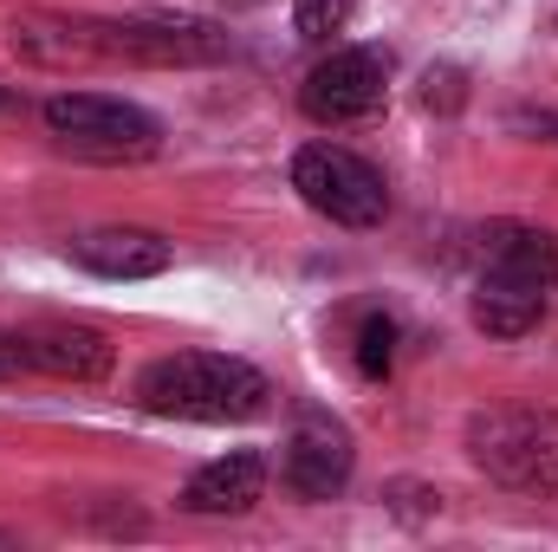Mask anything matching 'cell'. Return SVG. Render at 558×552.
<instances>
[{
    "mask_svg": "<svg viewBox=\"0 0 558 552\" xmlns=\"http://www.w3.org/2000/svg\"><path fill=\"white\" fill-rule=\"evenodd\" d=\"M137 404L149 416H175V422H247L274 404V384L247 358L175 351L137 377Z\"/></svg>",
    "mask_w": 558,
    "mask_h": 552,
    "instance_id": "1",
    "label": "cell"
},
{
    "mask_svg": "<svg viewBox=\"0 0 558 552\" xmlns=\"http://www.w3.org/2000/svg\"><path fill=\"white\" fill-rule=\"evenodd\" d=\"M468 455L513 494L558 501V410H487L468 422Z\"/></svg>",
    "mask_w": 558,
    "mask_h": 552,
    "instance_id": "2",
    "label": "cell"
},
{
    "mask_svg": "<svg viewBox=\"0 0 558 552\" xmlns=\"http://www.w3.org/2000/svg\"><path fill=\"white\" fill-rule=\"evenodd\" d=\"M46 131L72 156H92V163H149L162 149V124L143 105L105 98V92H59V98H46Z\"/></svg>",
    "mask_w": 558,
    "mask_h": 552,
    "instance_id": "3",
    "label": "cell"
},
{
    "mask_svg": "<svg viewBox=\"0 0 558 552\" xmlns=\"http://www.w3.org/2000/svg\"><path fill=\"white\" fill-rule=\"evenodd\" d=\"M292 189L305 195V208H318V215L338 221V228H377V221L390 215L384 176H377L364 156L338 149V143H305V149L292 156Z\"/></svg>",
    "mask_w": 558,
    "mask_h": 552,
    "instance_id": "4",
    "label": "cell"
},
{
    "mask_svg": "<svg viewBox=\"0 0 558 552\" xmlns=\"http://www.w3.org/2000/svg\"><path fill=\"white\" fill-rule=\"evenodd\" d=\"M98 46L111 59H137V65H221L234 52L221 20L202 13H131V20H105Z\"/></svg>",
    "mask_w": 558,
    "mask_h": 552,
    "instance_id": "5",
    "label": "cell"
},
{
    "mask_svg": "<svg viewBox=\"0 0 558 552\" xmlns=\"http://www.w3.org/2000/svg\"><path fill=\"white\" fill-rule=\"evenodd\" d=\"M390 98V52L384 46H344L318 59L299 85V105L312 124H364Z\"/></svg>",
    "mask_w": 558,
    "mask_h": 552,
    "instance_id": "6",
    "label": "cell"
},
{
    "mask_svg": "<svg viewBox=\"0 0 558 552\" xmlns=\"http://www.w3.org/2000/svg\"><path fill=\"white\" fill-rule=\"evenodd\" d=\"M351 461H357L351 429L331 410H305L292 422V442H286V488H292L299 501H331V494H344Z\"/></svg>",
    "mask_w": 558,
    "mask_h": 552,
    "instance_id": "7",
    "label": "cell"
},
{
    "mask_svg": "<svg viewBox=\"0 0 558 552\" xmlns=\"http://www.w3.org/2000/svg\"><path fill=\"white\" fill-rule=\"evenodd\" d=\"M72 261L98 279H156L169 274V241L156 228H92L72 241Z\"/></svg>",
    "mask_w": 558,
    "mask_h": 552,
    "instance_id": "8",
    "label": "cell"
},
{
    "mask_svg": "<svg viewBox=\"0 0 558 552\" xmlns=\"http://www.w3.org/2000/svg\"><path fill=\"white\" fill-rule=\"evenodd\" d=\"M26 338V371L65 377V384H98L111 377V338L92 325H33Z\"/></svg>",
    "mask_w": 558,
    "mask_h": 552,
    "instance_id": "9",
    "label": "cell"
},
{
    "mask_svg": "<svg viewBox=\"0 0 558 552\" xmlns=\"http://www.w3.org/2000/svg\"><path fill=\"white\" fill-rule=\"evenodd\" d=\"M260 494H267V461L254 448H234V455H221V461H208V468L189 475L182 507L215 520V514H247Z\"/></svg>",
    "mask_w": 558,
    "mask_h": 552,
    "instance_id": "10",
    "label": "cell"
},
{
    "mask_svg": "<svg viewBox=\"0 0 558 552\" xmlns=\"http://www.w3.org/2000/svg\"><path fill=\"white\" fill-rule=\"evenodd\" d=\"M487 274H507V279H520V286L553 292L558 286V235L520 228V221L487 228Z\"/></svg>",
    "mask_w": 558,
    "mask_h": 552,
    "instance_id": "11",
    "label": "cell"
},
{
    "mask_svg": "<svg viewBox=\"0 0 558 552\" xmlns=\"http://www.w3.org/2000/svg\"><path fill=\"white\" fill-rule=\"evenodd\" d=\"M13 52L33 59V65H85V59H105L98 26H78L65 13H20L13 20Z\"/></svg>",
    "mask_w": 558,
    "mask_h": 552,
    "instance_id": "12",
    "label": "cell"
},
{
    "mask_svg": "<svg viewBox=\"0 0 558 552\" xmlns=\"http://www.w3.org/2000/svg\"><path fill=\"white\" fill-rule=\"evenodd\" d=\"M539 319H546V292L539 286H520L507 274H481V286H474V325L487 338H526Z\"/></svg>",
    "mask_w": 558,
    "mask_h": 552,
    "instance_id": "13",
    "label": "cell"
},
{
    "mask_svg": "<svg viewBox=\"0 0 558 552\" xmlns=\"http://www.w3.org/2000/svg\"><path fill=\"white\" fill-rule=\"evenodd\" d=\"M357 371L371 384H384L397 371V319L390 312H364V325H357Z\"/></svg>",
    "mask_w": 558,
    "mask_h": 552,
    "instance_id": "14",
    "label": "cell"
},
{
    "mask_svg": "<svg viewBox=\"0 0 558 552\" xmlns=\"http://www.w3.org/2000/svg\"><path fill=\"white\" fill-rule=\"evenodd\" d=\"M351 13H357V0H292V26H299V39H331V33H344L351 26Z\"/></svg>",
    "mask_w": 558,
    "mask_h": 552,
    "instance_id": "15",
    "label": "cell"
},
{
    "mask_svg": "<svg viewBox=\"0 0 558 552\" xmlns=\"http://www.w3.org/2000/svg\"><path fill=\"white\" fill-rule=\"evenodd\" d=\"M461 98H468L461 72H454V65H428V79H422V105H428V111H454Z\"/></svg>",
    "mask_w": 558,
    "mask_h": 552,
    "instance_id": "16",
    "label": "cell"
},
{
    "mask_svg": "<svg viewBox=\"0 0 558 552\" xmlns=\"http://www.w3.org/2000/svg\"><path fill=\"white\" fill-rule=\"evenodd\" d=\"M20 371H26V338L0 325V384H7V377H20Z\"/></svg>",
    "mask_w": 558,
    "mask_h": 552,
    "instance_id": "17",
    "label": "cell"
},
{
    "mask_svg": "<svg viewBox=\"0 0 558 552\" xmlns=\"http://www.w3.org/2000/svg\"><path fill=\"white\" fill-rule=\"evenodd\" d=\"M0 111H13V92H7V85H0Z\"/></svg>",
    "mask_w": 558,
    "mask_h": 552,
    "instance_id": "18",
    "label": "cell"
},
{
    "mask_svg": "<svg viewBox=\"0 0 558 552\" xmlns=\"http://www.w3.org/2000/svg\"><path fill=\"white\" fill-rule=\"evenodd\" d=\"M247 7H254V0H247Z\"/></svg>",
    "mask_w": 558,
    "mask_h": 552,
    "instance_id": "19",
    "label": "cell"
}]
</instances>
